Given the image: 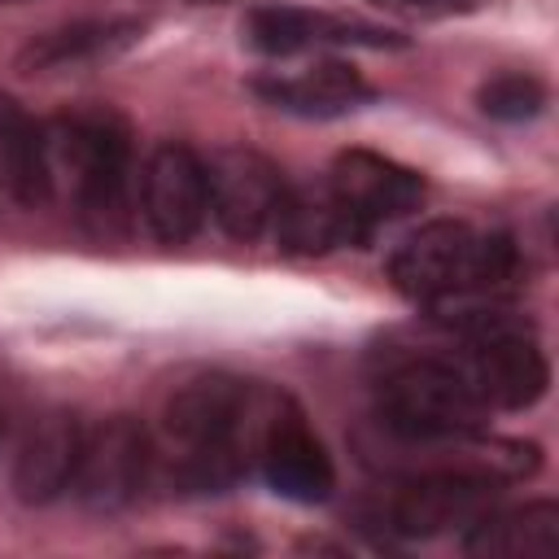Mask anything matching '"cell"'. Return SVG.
I'll use <instances>...</instances> for the list:
<instances>
[{
  "label": "cell",
  "instance_id": "6da1fadb",
  "mask_svg": "<svg viewBox=\"0 0 559 559\" xmlns=\"http://www.w3.org/2000/svg\"><path fill=\"white\" fill-rule=\"evenodd\" d=\"M280 389L210 371L188 380L162 406L157 476L175 493H223L253 463Z\"/></svg>",
  "mask_w": 559,
  "mask_h": 559
},
{
  "label": "cell",
  "instance_id": "7a4b0ae2",
  "mask_svg": "<svg viewBox=\"0 0 559 559\" xmlns=\"http://www.w3.org/2000/svg\"><path fill=\"white\" fill-rule=\"evenodd\" d=\"M520 275V253L507 231H480L463 218H432L397 240L389 253L393 288L424 306L428 314H445L459 306L507 301Z\"/></svg>",
  "mask_w": 559,
  "mask_h": 559
},
{
  "label": "cell",
  "instance_id": "3957f363",
  "mask_svg": "<svg viewBox=\"0 0 559 559\" xmlns=\"http://www.w3.org/2000/svg\"><path fill=\"white\" fill-rule=\"evenodd\" d=\"M376 415L406 445H467L489 406L450 354H389L376 371Z\"/></svg>",
  "mask_w": 559,
  "mask_h": 559
},
{
  "label": "cell",
  "instance_id": "277c9868",
  "mask_svg": "<svg viewBox=\"0 0 559 559\" xmlns=\"http://www.w3.org/2000/svg\"><path fill=\"white\" fill-rule=\"evenodd\" d=\"M432 319L454 332L459 341L454 358L489 411H528L542 402L550 384V367L524 314H515L507 301H480Z\"/></svg>",
  "mask_w": 559,
  "mask_h": 559
},
{
  "label": "cell",
  "instance_id": "5b68a950",
  "mask_svg": "<svg viewBox=\"0 0 559 559\" xmlns=\"http://www.w3.org/2000/svg\"><path fill=\"white\" fill-rule=\"evenodd\" d=\"M48 157L52 183L57 175L70 179V197L79 218L100 236L127 231V201H131V131L109 109L61 114L48 127Z\"/></svg>",
  "mask_w": 559,
  "mask_h": 559
},
{
  "label": "cell",
  "instance_id": "8992f818",
  "mask_svg": "<svg viewBox=\"0 0 559 559\" xmlns=\"http://www.w3.org/2000/svg\"><path fill=\"white\" fill-rule=\"evenodd\" d=\"M507 476L493 463H459V467H432L406 485L384 507V528L406 542H428L454 528H467L480 511L493 507Z\"/></svg>",
  "mask_w": 559,
  "mask_h": 559
},
{
  "label": "cell",
  "instance_id": "52a82bcc",
  "mask_svg": "<svg viewBox=\"0 0 559 559\" xmlns=\"http://www.w3.org/2000/svg\"><path fill=\"white\" fill-rule=\"evenodd\" d=\"M153 476H157V450L148 428L131 415H114L83 432V454L70 489L92 511H118L131 507Z\"/></svg>",
  "mask_w": 559,
  "mask_h": 559
},
{
  "label": "cell",
  "instance_id": "ba28073f",
  "mask_svg": "<svg viewBox=\"0 0 559 559\" xmlns=\"http://www.w3.org/2000/svg\"><path fill=\"white\" fill-rule=\"evenodd\" d=\"M205 188H210V214L231 240H262L275 227L288 179L258 148H218L205 162Z\"/></svg>",
  "mask_w": 559,
  "mask_h": 559
},
{
  "label": "cell",
  "instance_id": "9c48e42d",
  "mask_svg": "<svg viewBox=\"0 0 559 559\" xmlns=\"http://www.w3.org/2000/svg\"><path fill=\"white\" fill-rule=\"evenodd\" d=\"M328 188L332 197L341 201L358 245H367L384 223L411 214L419 201H424V179L384 157V153H371V148H345L336 153V162L328 166Z\"/></svg>",
  "mask_w": 559,
  "mask_h": 559
},
{
  "label": "cell",
  "instance_id": "30bf717a",
  "mask_svg": "<svg viewBox=\"0 0 559 559\" xmlns=\"http://www.w3.org/2000/svg\"><path fill=\"white\" fill-rule=\"evenodd\" d=\"M262 480L288 498V502H323L332 498L336 489V467H332V454L323 450V441L310 432L301 406L280 393L275 406H271V419L262 428V441H258V463Z\"/></svg>",
  "mask_w": 559,
  "mask_h": 559
},
{
  "label": "cell",
  "instance_id": "8fae6325",
  "mask_svg": "<svg viewBox=\"0 0 559 559\" xmlns=\"http://www.w3.org/2000/svg\"><path fill=\"white\" fill-rule=\"evenodd\" d=\"M140 210L148 231L162 245H183L205 227L210 188H205V157L188 144H157L140 170Z\"/></svg>",
  "mask_w": 559,
  "mask_h": 559
},
{
  "label": "cell",
  "instance_id": "7c38bea8",
  "mask_svg": "<svg viewBox=\"0 0 559 559\" xmlns=\"http://www.w3.org/2000/svg\"><path fill=\"white\" fill-rule=\"evenodd\" d=\"M245 39L266 57H293L306 48H406L411 44L402 31L301 9V4H253L245 17Z\"/></svg>",
  "mask_w": 559,
  "mask_h": 559
},
{
  "label": "cell",
  "instance_id": "4fadbf2b",
  "mask_svg": "<svg viewBox=\"0 0 559 559\" xmlns=\"http://www.w3.org/2000/svg\"><path fill=\"white\" fill-rule=\"evenodd\" d=\"M249 92L262 105L297 118H341L376 96L371 83L349 61H336V57H323L297 74H258L249 79Z\"/></svg>",
  "mask_w": 559,
  "mask_h": 559
},
{
  "label": "cell",
  "instance_id": "5bb4252c",
  "mask_svg": "<svg viewBox=\"0 0 559 559\" xmlns=\"http://www.w3.org/2000/svg\"><path fill=\"white\" fill-rule=\"evenodd\" d=\"M83 424L66 411H48L31 424V432L17 445L13 459V489L22 502L44 507L52 498H61L74 485L79 472V454H83Z\"/></svg>",
  "mask_w": 559,
  "mask_h": 559
},
{
  "label": "cell",
  "instance_id": "9a60e30c",
  "mask_svg": "<svg viewBox=\"0 0 559 559\" xmlns=\"http://www.w3.org/2000/svg\"><path fill=\"white\" fill-rule=\"evenodd\" d=\"M463 555L476 559H550L559 555V507L550 498L511 511H480L463 528Z\"/></svg>",
  "mask_w": 559,
  "mask_h": 559
},
{
  "label": "cell",
  "instance_id": "2e32d148",
  "mask_svg": "<svg viewBox=\"0 0 559 559\" xmlns=\"http://www.w3.org/2000/svg\"><path fill=\"white\" fill-rule=\"evenodd\" d=\"M144 22L140 17H87V22H70L57 31H44L35 39L22 44L17 52V70L26 74H48V70H66V66H87V61H105L127 52L131 44H140Z\"/></svg>",
  "mask_w": 559,
  "mask_h": 559
},
{
  "label": "cell",
  "instance_id": "e0dca14e",
  "mask_svg": "<svg viewBox=\"0 0 559 559\" xmlns=\"http://www.w3.org/2000/svg\"><path fill=\"white\" fill-rule=\"evenodd\" d=\"M271 236L284 253H297V258H319V253H332V249H358V236H354L341 201L332 197L328 179L288 188Z\"/></svg>",
  "mask_w": 559,
  "mask_h": 559
},
{
  "label": "cell",
  "instance_id": "ac0fdd59",
  "mask_svg": "<svg viewBox=\"0 0 559 559\" xmlns=\"http://www.w3.org/2000/svg\"><path fill=\"white\" fill-rule=\"evenodd\" d=\"M0 183L26 210L48 205L57 188L52 157H48V131L9 96H0Z\"/></svg>",
  "mask_w": 559,
  "mask_h": 559
},
{
  "label": "cell",
  "instance_id": "d6986e66",
  "mask_svg": "<svg viewBox=\"0 0 559 559\" xmlns=\"http://www.w3.org/2000/svg\"><path fill=\"white\" fill-rule=\"evenodd\" d=\"M476 105H480V114H489L498 122H528L546 109V87L533 74L507 70V74H493L489 83H480Z\"/></svg>",
  "mask_w": 559,
  "mask_h": 559
},
{
  "label": "cell",
  "instance_id": "ffe728a7",
  "mask_svg": "<svg viewBox=\"0 0 559 559\" xmlns=\"http://www.w3.org/2000/svg\"><path fill=\"white\" fill-rule=\"evenodd\" d=\"M371 4L393 9V13H415V17H463V13L485 9L489 0H371Z\"/></svg>",
  "mask_w": 559,
  "mask_h": 559
},
{
  "label": "cell",
  "instance_id": "44dd1931",
  "mask_svg": "<svg viewBox=\"0 0 559 559\" xmlns=\"http://www.w3.org/2000/svg\"><path fill=\"white\" fill-rule=\"evenodd\" d=\"M192 4H223V0H192Z\"/></svg>",
  "mask_w": 559,
  "mask_h": 559
}]
</instances>
